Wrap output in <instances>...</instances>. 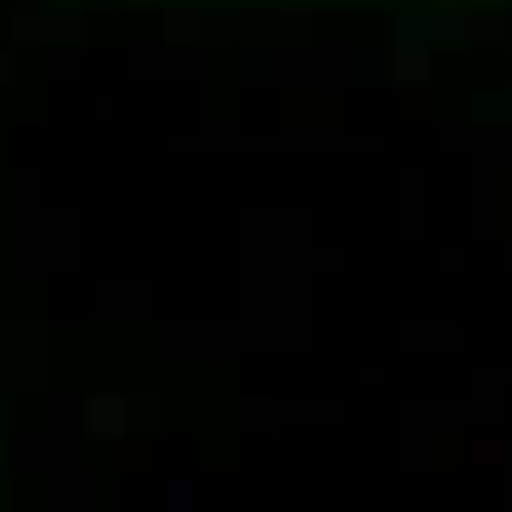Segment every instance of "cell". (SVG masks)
Here are the masks:
<instances>
[]
</instances>
